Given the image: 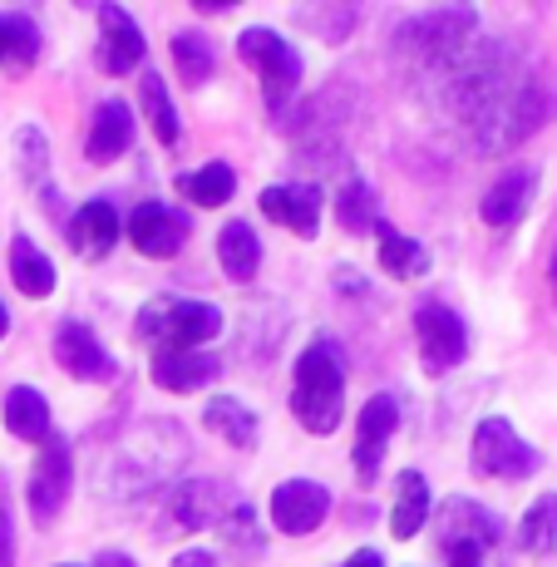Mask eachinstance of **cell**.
<instances>
[{"instance_id":"1","label":"cell","mask_w":557,"mask_h":567,"mask_svg":"<svg viewBox=\"0 0 557 567\" xmlns=\"http://www.w3.org/2000/svg\"><path fill=\"white\" fill-rule=\"evenodd\" d=\"M434 84H440L444 114L478 154H504L518 138L538 134L543 118L553 114V90L538 64L504 40H488V45L474 40L434 70Z\"/></svg>"},{"instance_id":"2","label":"cell","mask_w":557,"mask_h":567,"mask_svg":"<svg viewBox=\"0 0 557 567\" xmlns=\"http://www.w3.org/2000/svg\"><path fill=\"white\" fill-rule=\"evenodd\" d=\"M193 444L178 420H138L109 444L100 464V494L109 504H138V498L168 494L188 464Z\"/></svg>"},{"instance_id":"3","label":"cell","mask_w":557,"mask_h":567,"mask_svg":"<svg viewBox=\"0 0 557 567\" xmlns=\"http://www.w3.org/2000/svg\"><path fill=\"white\" fill-rule=\"evenodd\" d=\"M345 410V365L331 341H316L301 351L291 375V414L306 434H331Z\"/></svg>"},{"instance_id":"4","label":"cell","mask_w":557,"mask_h":567,"mask_svg":"<svg viewBox=\"0 0 557 567\" xmlns=\"http://www.w3.org/2000/svg\"><path fill=\"white\" fill-rule=\"evenodd\" d=\"M504 548V518L474 498H444L440 504V558L444 567H498Z\"/></svg>"},{"instance_id":"5","label":"cell","mask_w":557,"mask_h":567,"mask_svg":"<svg viewBox=\"0 0 557 567\" xmlns=\"http://www.w3.org/2000/svg\"><path fill=\"white\" fill-rule=\"evenodd\" d=\"M138 336L158 341L163 351H203L207 341L223 336V311L188 297H153L138 311Z\"/></svg>"},{"instance_id":"6","label":"cell","mask_w":557,"mask_h":567,"mask_svg":"<svg viewBox=\"0 0 557 567\" xmlns=\"http://www.w3.org/2000/svg\"><path fill=\"white\" fill-rule=\"evenodd\" d=\"M478 40V16L468 6H444V10H420L395 30V50L424 60L430 70H440L444 60H454L458 50H468Z\"/></svg>"},{"instance_id":"7","label":"cell","mask_w":557,"mask_h":567,"mask_svg":"<svg viewBox=\"0 0 557 567\" xmlns=\"http://www.w3.org/2000/svg\"><path fill=\"white\" fill-rule=\"evenodd\" d=\"M237 54H243V60L257 70L267 114L281 118V109L297 100V90H301V54L291 50L277 30H267V25L243 30V35H237Z\"/></svg>"},{"instance_id":"8","label":"cell","mask_w":557,"mask_h":567,"mask_svg":"<svg viewBox=\"0 0 557 567\" xmlns=\"http://www.w3.org/2000/svg\"><path fill=\"white\" fill-rule=\"evenodd\" d=\"M468 464H474V474H484V478H528V474H538L543 460L533 444L518 440V430H513L508 420H484L474 430Z\"/></svg>"},{"instance_id":"9","label":"cell","mask_w":557,"mask_h":567,"mask_svg":"<svg viewBox=\"0 0 557 567\" xmlns=\"http://www.w3.org/2000/svg\"><path fill=\"white\" fill-rule=\"evenodd\" d=\"M233 504L237 494L227 488V478H178L163 494V518L178 533H198V528H217Z\"/></svg>"},{"instance_id":"10","label":"cell","mask_w":557,"mask_h":567,"mask_svg":"<svg viewBox=\"0 0 557 567\" xmlns=\"http://www.w3.org/2000/svg\"><path fill=\"white\" fill-rule=\"evenodd\" d=\"M414 336H420V361L430 375H450L454 365H464L468 355V331L444 301H424L414 311Z\"/></svg>"},{"instance_id":"11","label":"cell","mask_w":557,"mask_h":567,"mask_svg":"<svg viewBox=\"0 0 557 567\" xmlns=\"http://www.w3.org/2000/svg\"><path fill=\"white\" fill-rule=\"evenodd\" d=\"M74 484V454L64 434H45V450H40L35 468H30V514L35 523H50L64 508Z\"/></svg>"},{"instance_id":"12","label":"cell","mask_w":557,"mask_h":567,"mask_svg":"<svg viewBox=\"0 0 557 567\" xmlns=\"http://www.w3.org/2000/svg\"><path fill=\"white\" fill-rule=\"evenodd\" d=\"M331 514V494L316 478H287V484L271 494V528H281L287 538H306L316 533Z\"/></svg>"},{"instance_id":"13","label":"cell","mask_w":557,"mask_h":567,"mask_svg":"<svg viewBox=\"0 0 557 567\" xmlns=\"http://www.w3.org/2000/svg\"><path fill=\"white\" fill-rule=\"evenodd\" d=\"M54 361L64 365V375L90 380V385H109V380L118 375L114 355H109L100 346V336L80 321H60V331H54Z\"/></svg>"},{"instance_id":"14","label":"cell","mask_w":557,"mask_h":567,"mask_svg":"<svg viewBox=\"0 0 557 567\" xmlns=\"http://www.w3.org/2000/svg\"><path fill=\"white\" fill-rule=\"evenodd\" d=\"M188 217L168 203H138L128 213V243L144 257H178L183 243H188Z\"/></svg>"},{"instance_id":"15","label":"cell","mask_w":557,"mask_h":567,"mask_svg":"<svg viewBox=\"0 0 557 567\" xmlns=\"http://www.w3.org/2000/svg\"><path fill=\"white\" fill-rule=\"evenodd\" d=\"M395 430H400V400L395 395H375L370 405H360V430H355V450H351L360 484H375L380 460H385V444Z\"/></svg>"},{"instance_id":"16","label":"cell","mask_w":557,"mask_h":567,"mask_svg":"<svg viewBox=\"0 0 557 567\" xmlns=\"http://www.w3.org/2000/svg\"><path fill=\"white\" fill-rule=\"evenodd\" d=\"M144 60V30L124 6H100V70L128 74Z\"/></svg>"},{"instance_id":"17","label":"cell","mask_w":557,"mask_h":567,"mask_svg":"<svg viewBox=\"0 0 557 567\" xmlns=\"http://www.w3.org/2000/svg\"><path fill=\"white\" fill-rule=\"evenodd\" d=\"M533 193H538V168L518 163V168H508L504 178L478 198V217H484L488 227H513L533 207Z\"/></svg>"},{"instance_id":"18","label":"cell","mask_w":557,"mask_h":567,"mask_svg":"<svg viewBox=\"0 0 557 567\" xmlns=\"http://www.w3.org/2000/svg\"><path fill=\"white\" fill-rule=\"evenodd\" d=\"M261 213L271 223L291 227L297 237H316L321 227V188L316 183H281V188H267L261 193Z\"/></svg>"},{"instance_id":"19","label":"cell","mask_w":557,"mask_h":567,"mask_svg":"<svg viewBox=\"0 0 557 567\" xmlns=\"http://www.w3.org/2000/svg\"><path fill=\"white\" fill-rule=\"evenodd\" d=\"M223 375V361L203 351H158L153 355V385L173 390V395H188V390H203Z\"/></svg>"},{"instance_id":"20","label":"cell","mask_w":557,"mask_h":567,"mask_svg":"<svg viewBox=\"0 0 557 567\" xmlns=\"http://www.w3.org/2000/svg\"><path fill=\"white\" fill-rule=\"evenodd\" d=\"M118 233H124V217H118L109 203H84V207H74V217L64 223V237H70V247H74L80 257H104L109 247L118 243Z\"/></svg>"},{"instance_id":"21","label":"cell","mask_w":557,"mask_h":567,"mask_svg":"<svg viewBox=\"0 0 557 567\" xmlns=\"http://www.w3.org/2000/svg\"><path fill=\"white\" fill-rule=\"evenodd\" d=\"M128 144H134V114H128L124 100H104L100 109H94L84 154H90V163H114V158L128 154Z\"/></svg>"},{"instance_id":"22","label":"cell","mask_w":557,"mask_h":567,"mask_svg":"<svg viewBox=\"0 0 557 567\" xmlns=\"http://www.w3.org/2000/svg\"><path fill=\"white\" fill-rule=\"evenodd\" d=\"M430 523V484H424L420 468H405V474L395 478V508H390V533H395L400 543L414 538V533Z\"/></svg>"},{"instance_id":"23","label":"cell","mask_w":557,"mask_h":567,"mask_svg":"<svg viewBox=\"0 0 557 567\" xmlns=\"http://www.w3.org/2000/svg\"><path fill=\"white\" fill-rule=\"evenodd\" d=\"M203 430L217 434V440H227V444H237V450H252L261 424H257V414L247 410L243 400L217 395V400H207V410H203Z\"/></svg>"},{"instance_id":"24","label":"cell","mask_w":557,"mask_h":567,"mask_svg":"<svg viewBox=\"0 0 557 567\" xmlns=\"http://www.w3.org/2000/svg\"><path fill=\"white\" fill-rule=\"evenodd\" d=\"M0 420H6V430L16 434V440H45V434H50V405H45V395H40V390H30V385L6 390Z\"/></svg>"},{"instance_id":"25","label":"cell","mask_w":557,"mask_h":567,"mask_svg":"<svg viewBox=\"0 0 557 567\" xmlns=\"http://www.w3.org/2000/svg\"><path fill=\"white\" fill-rule=\"evenodd\" d=\"M217 261H223V271L243 287V281H252L257 277V267H261V243H257V233L247 223H227L223 233H217Z\"/></svg>"},{"instance_id":"26","label":"cell","mask_w":557,"mask_h":567,"mask_svg":"<svg viewBox=\"0 0 557 567\" xmlns=\"http://www.w3.org/2000/svg\"><path fill=\"white\" fill-rule=\"evenodd\" d=\"M375 237H380V267H385L390 277L414 281V277H424V271H430V247H420L414 237L395 233L390 223H380Z\"/></svg>"},{"instance_id":"27","label":"cell","mask_w":557,"mask_h":567,"mask_svg":"<svg viewBox=\"0 0 557 567\" xmlns=\"http://www.w3.org/2000/svg\"><path fill=\"white\" fill-rule=\"evenodd\" d=\"M40 54V30L30 16L6 10L0 16V70H30Z\"/></svg>"},{"instance_id":"28","label":"cell","mask_w":557,"mask_h":567,"mask_svg":"<svg viewBox=\"0 0 557 567\" xmlns=\"http://www.w3.org/2000/svg\"><path fill=\"white\" fill-rule=\"evenodd\" d=\"M10 277H16V287L25 291V297H50L54 291V261L40 252L30 237H16V243H10Z\"/></svg>"},{"instance_id":"29","label":"cell","mask_w":557,"mask_h":567,"mask_svg":"<svg viewBox=\"0 0 557 567\" xmlns=\"http://www.w3.org/2000/svg\"><path fill=\"white\" fill-rule=\"evenodd\" d=\"M178 188L193 207H223V203H233V193H237V173L227 168V163H203V168L183 173Z\"/></svg>"},{"instance_id":"30","label":"cell","mask_w":557,"mask_h":567,"mask_svg":"<svg viewBox=\"0 0 557 567\" xmlns=\"http://www.w3.org/2000/svg\"><path fill=\"white\" fill-rule=\"evenodd\" d=\"M16 168H20V178L30 183V193H40V198H54V178H50V144H45V134H40L35 124H20V134H16Z\"/></svg>"},{"instance_id":"31","label":"cell","mask_w":557,"mask_h":567,"mask_svg":"<svg viewBox=\"0 0 557 567\" xmlns=\"http://www.w3.org/2000/svg\"><path fill=\"white\" fill-rule=\"evenodd\" d=\"M518 548L533 558H548L557 548V494H538L528 504V514L518 518Z\"/></svg>"},{"instance_id":"32","label":"cell","mask_w":557,"mask_h":567,"mask_svg":"<svg viewBox=\"0 0 557 567\" xmlns=\"http://www.w3.org/2000/svg\"><path fill=\"white\" fill-rule=\"evenodd\" d=\"M336 217L345 233H375L380 227V198L365 178H345L341 198H336Z\"/></svg>"},{"instance_id":"33","label":"cell","mask_w":557,"mask_h":567,"mask_svg":"<svg viewBox=\"0 0 557 567\" xmlns=\"http://www.w3.org/2000/svg\"><path fill=\"white\" fill-rule=\"evenodd\" d=\"M138 94H144V114H148L153 134H158V144L173 148V144H178V109H173V100H168V84H163V74H144Z\"/></svg>"},{"instance_id":"34","label":"cell","mask_w":557,"mask_h":567,"mask_svg":"<svg viewBox=\"0 0 557 567\" xmlns=\"http://www.w3.org/2000/svg\"><path fill=\"white\" fill-rule=\"evenodd\" d=\"M173 64H178V74L188 84H207L217 70V54L207 45L203 35H193V30H183V35H173Z\"/></svg>"},{"instance_id":"35","label":"cell","mask_w":557,"mask_h":567,"mask_svg":"<svg viewBox=\"0 0 557 567\" xmlns=\"http://www.w3.org/2000/svg\"><path fill=\"white\" fill-rule=\"evenodd\" d=\"M217 533H223V543L227 548H237V553H261V528H257V508L247 504V498H237L233 508L223 514V523H217Z\"/></svg>"},{"instance_id":"36","label":"cell","mask_w":557,"mask_h":567,"mask_svg":"<svg viewBox=\"0 0 557 567\" xmlns=\"http://www.w3.org/2000/svg\"><path fill=\"white\" fill-rule=\"evenodd\" d=\"M301 25L316 30L321 40H345V30L355 25V6H321V16L306 6V10H301Z\"/></svg>"},{"instance_id":"37","label":"cell","mask_w":557,"mask_h":567,"mask_svg":"<svg viewBox=\"0 0 557 567\" xmlns=\"http://www.w3.org/2000/svg\"><path fill=\"white\" fill-rule=\"evenodd\" d=\"M0 567H16V533H10V508L0 498Z\"/></svg>"},{"instance_id":"38","label":"cell","mask_w":557,"mask_h":567,"mask_svg":"<svg viewBox=\"0 0 557 567\" xmlns=\"http://www.w3.org/2000/svg\"><path fill=\"white\" fill-rule=\"evenodd\" d=\"M173 567H223V563H217V553H207V548H188L173 558Z\"/></svg>"},{"instance_id":"39","label":"cell","mask_w":557,"mask_h":567,"mask_svg":"<svg viewBox=\"0 0 557 567\" xmlns=\"http://www.w3.org/2000/svg\"><path fill=\"white\" fill-rule=\"evenodd\" d=\"M100 567H134L128 553H100Z\"/></svg>"},{"instance_id":"40","label":"cell","mask_w":557,"mask_h":567,"mask_svg":"<svg viewBox=\"0 0 557 567\" xmlns=\"http://www.w3.org/2000/svg\"><path fill=\"white\" fill-rule=\"evenodd\" d=\"M345 567H385V563H380V553H370V548H365V553H355V558L345 563Z\"/></svg>"},{"instance_id":"41","label":"cell","mask_w":557,"mask_h":567,"mask_svg":"<svg viewBox=\"0 0 557 567\" xmlns=\"http://www.w3.org/2000/svg\"><path fill=\"white\" fill-rule=\"evenodd\" d=\"M198 10H207V16H223V10H233V0H198Z\"/></svg>"},{"instance_id":"42","label":"cell","mask_w":557,"mask_h":567,"mask_svg":"<svg viewBox=\"0 0 557 567\" xmlns=\"http://www.w3.org/2000/svg\"><path fill=\"white\" fill-rule=\"evenodd\" d=\"M6 331H10V311H6V301H0V341H6Z\"/></svg>"},{"instance_id":"43","label":"cell","mask_w":557,"mask_h":567,"mask_svg":"<svg viewBox=\"0 0 557 567\" xmlns=\"http://www.w3.org/2000/svg\"><path fill=\"white\" fill-rule=\"evenodd\" d=\"M553 297H557V247H553Z\"/></svg>"}]
</instances>
